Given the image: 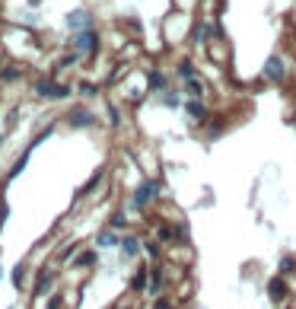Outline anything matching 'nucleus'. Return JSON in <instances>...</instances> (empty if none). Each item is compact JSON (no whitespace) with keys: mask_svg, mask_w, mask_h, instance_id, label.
<instances>
[{"mask_svg":"<svg viewBox=\"0 0 296 309\" xmlns=\"http://www.w3.org/2000/svg\"><path fill=\"white\" fill-rule=\"evenodd\" d=\"M159 239H172V230L169 227H159Z\"/></svg>","mask_w":296,"mask_h":309,"instance_id":"obj_18","label":"nucleus"},{"mask_svg":"<svg viewBox=\"0 0 296 309\" xmlns=\"http://www.w3.org/2000/svg\"><path fill=\"white\" fill-rule=\"evenodd\" d=\"M188 89H191L194 96H201V80H194V77H191V80H188Z\"/></svg>","mask_w":296,"mask_h":309,"instance_id":"obj_17","label":"nucleus"},{"mask_svg":"<svg viewBox=\"0 0 296 309\" xmlns=\"http://www.w3.org/2000/svg\"><path fill=\"white\" fill-rule=\"evenodd\" d=\"M67 22H70V26H83V22L89 26V13H83V10H77V13H70V16H67Z\"/></svg>","mask_w":296,"mask_h":309,"instance_id":"obj_5","label":"nucleus"},{"mask_svg":"<svg viewBox=\"0 0 296 309\" xmlns=\"http://www.w3.org/2000/svg\"><path fill=\"white\" fill-rule=\"evenodd\" d=\"M19 77V67H4V80H16Z\"/></svg>","mask_w":296,"mask_h":309,"instance_id":"obj_15","label":"nucleus"},{"mask_svg":"<svg viewBox=\"0 0 296 309\" xmlns=\"http://www.w3.org/2000/svg\"><path fill=\"white\" fill-rule=\"evenodd\" d=\"M265 77H268V80H280V77H283V64H280V57H271V61L265 64Z\"/></svg>","mask_w":296,"mask_h":309,"instance_id":"obj_3","label":"nucleus"},{"mask_svg":"<svg viewBox=\"0 0 296 309\" xmlns=\"http://www.w3.org/2000/svg\"><path fill=\"white\" fill-rule=\"evenodd\" d=\"M51 290V277H42V284L35 287V296H42V293H48Z\"/></svg>","mask_w":296,"mask_h":309,"instance_id":"obj_11","label":"nucleus"},{"mask_svg":"<svg viewBox=\"0 0 296 309\" xmlns=\"http://www.w3.org/2000/svg\"><path fill=\"white\" fill-rule=\"evenodd\" d=\"M7 213H10V207H7V204H0V227H4V220H7Z\"/></svg>","mask_w":296,"mask_h":309,"instance_id":"obj_19","label":"nucleus"},{"mask_svg":"<svg viewBox=\"0 0 296 309\" xmlns=\"http://www.w3.org/2000/svg\"><path fill=\"white\" fill-rule=\"evenodd\" d=\"M185 109H188V115H191V118H204V105H201L198 99H191V102L185 105Z\"/></svg>","mask_w":296,"mask_h":309,"instance_id":"obj_6","label":"nucleus"},{"mask_svg":"<svg viewBox=\"0 0 296 309\" xmlns=\"http://www.w3.org/2000/svg\"><path fill=\"white\" fill-rule=\"evenodd\" d=\"M22 271H26V268H13V284H16V287H22Z\"/></svg>","mask_w":296,"mask_h":309,"instance_id":"obj_16","label":"nucleus"},{"mask_svg":"<svg viewBox=\"0 0 296 309\" xmlns=\"http://www.w3.org/2000/svg\"><path fill=\"white\" fill-rule=\"evenodd\" d=\"M271 296H274V300H283V284H280V281L271 284Z\"/></svg>","mask_w":296,"mask_h":309,"instance_id":"obj_12","label":"nucleus"},{"mask_svg":"<svg viewBox=\"0 0 296 309\" xmlns=\"http://www.w3.org/2000/svg\"><path fill=\"white\" fill-rule=\"evenodd\" d=\"M77 265H96V252H83Z\"/></svg>","mask_w":296,"mask_h":309,"instance_id":"obj_13","label":"nucleus"},{"mask_svg":"<svg viewBox=\"0 0 296 309\" xmlns=\"http://www.w3.org/2000/svg\"><path fill=\"white\" fill-rule=\"evenodd\" d=\"M89 121H92L89 112H74V115H70V125H89Z\"/></svg>","mask_w":296,"mask_h":309,"instance_id":"obj_7","label":"nucleus"},{"mask_svg":"<svg viewBox=\"0 0 296 309\" xmlns=\"http://www.w3.org/2000/svg\"><path fill=\"white\" fill-rule=\"evenodd\" d=\"M156 309H172V303H169V300H159V303H156Z\"/></svg>","mask_w":296,"mask_h":309,"instance_id":"obj_20","label":"nucleus"},{"mask_svg":"<svg viewBox=\"0 0 296 309\" xmlns=\"http://www.w3.org/2000/svg\"><path fill=\"white\" fill-rule=\"evenodd\" d=\"M131 287H134V290H144V287H147V271H137L134 281H131Z\"/></svg>","mask_w":296,"mask_h":309,"instance_id":"obj_8","label":"nucleus"},{"mask_svg":"<svg viewBox=\"0 0 296 309\" xmlns=\"http://www.w3.org/2000/svg\"><path fill=\"white\" fill-rule=\"evenodd\" d=\"M77 48H89V51H96V32H86L83 29L77 35Z\"/></svg>","mask_w":296,"mask_h":309,"instance_id":"obj_4","label":"nucleus"},{"mask_svg":"<svg viewBox=\"0 0 296 309\" xmlns=\"http://www.w3.org/2000/svg\"><path fill=\"white\" fill-rule=\"evenodd\" d=\"M150 86H153V89H162V86H166V80H162L159 74H150Z\"/></svg>","mask_w":296,"mask_h":309,"instance_id":"obj_14","label":"nucleus"},{"mask_svg":"<svg viewBox=\"0 0 296 309\" xmlns=\"http://www.w3.org/2000/svg\"><path fill=\"white\" fill-rule=\"evenodd\" d=\"M121 249H124V255H134L137 249H140V242H137V239H131V236H127V239L121 242Z\"/></svg>","mask_w":296,"mask_h":309,"instance_id":"obj_9","label":"nucleus"},{"mask_svg":"<svg viewBox=\"0 0 296 309\" xmlns=\"http://www.w3.org/2000/svg\"><path fill=\"white\" fill-rule=\"evenodd\" d=\"M156 192H159V185H156V182H144V185H140V192L134 195V207H144Z\"/></svg>","mask_w":296,"mask_h":309,"instance_id":"obj_1","label":"nucleus"},{"mask_svg":"<svg viewBox=\"0 0 296 309\" xmlns=\"http://www.w3.org/2000/svg\"><path fill=\"white\" fill-rule=\"evenodd\" d=\"M35 89H39V96H64V92H67L64 86H54L51 80H42V83H39V86H35Z\"/></svg>","mask_w":296,"mask_h":309,"instance_id":"obj_2","label":"nucleus"},{"mask_svg":"<svg viewBox=\"0 0 296 309\" xmlns=\"http://www.w3.org/2000/svg\"><path fill=\"white\" fill-rule=\"evenodd\" d=\"M99 245H118V236L115 233H99Z\"/></svg>","mask_w":296,"mask_h":309,"instance_id":"obj_10","label":"nucleus"}]
</instances>
